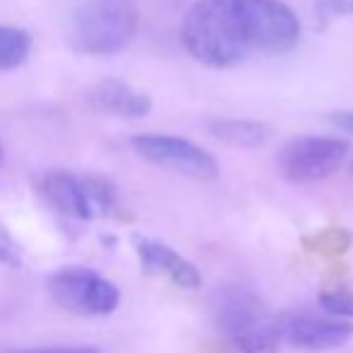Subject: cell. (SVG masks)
Returning <instances> with one entry per match:
<instances>
[{
	"label": "cell",
	"instance_id": "obj_1",
	"mask_svg": "<svg viewBox=\"0 0 353 353\" xmlns=\"http://www.w3.org/2000/svg\"><path fill=\"white\" fill-rule=\"evenodd\" d=\"M184 49L208 68H232L250 56L237 0H199L182 22Z\"/></svg>",
	"mask_w": 353,
	"mask_h": 353
},
{
	"label": "cell",
	"instance_id": "obj_2",
	"mask_svg": "<svg viewBox=\"0 0 353 353\" xmlns=\"http://www.w3.org/2000/svg\"><path fill=\"white\" fill-rule=\"evenodd\" d=\"M216 329L237 353H276L281 343L279 317L264 300L242 285H223L213 293Z\"/></svg>",
	"mask_w": 353,
	"mask_h": 353
},
{
	"label": "cell",
	"instance_id": "obj_3",
	"mask_svg": "<svg viewBox=\"0 0 353 353\" xmlns=\"http://www.w3.org/2000/svg\"><path fill=\"white\" fill-rule=\"evenodd\" d=\"M136 32L138 8L133 0H80L70 20L73 49L88 56L119 54Z\"/></svg>",
	"mask_w": 353,
	"mask_h": 353
},
{
	"label": "cell",
	"instance_id": "obj_4",
	"mask_svg": "<svg viewBox=\"0 0 353 353\" xmlns=\"http://www.w3.org/2000/svg\"><path fill=\"white\" fill-rule=\"evenodd\" d=\"M46 206L73 221H92L107 216L117 203V192L109 179L97 174L78 176L70 172H49L39 182Z\"/></svg>",
	"mask_w": 353,
	"mask_h": 353
},
{
	"label": "cell",
	"instance_id": "obj_5",
	"mask_svg": "<svg viewBox=\"0 0 353 353\" xmlns=\"http://www.w3.org/2000/svg\"><path fill=\"white\" fill-rule=\"evenodd\" d=\"M348 150V141L336 136H300L293 138L279 152V172L290 184H314L332 176L343 165Z\"/></svg>",
	"mask_w": 353,
	"mask_h": 353
},
{
	"label": "cell",
	"instance_id": "obj_6",
	"mask_svg": "<svg viewBox=\"0 0 353 353\" xmlns=\"http://www.w3.org/2000/svg\"><path fill=\"white\" fill-rule=\"evenodd\" d=\"M49 293L65 312L104 317L119 307L121 293L109 279L85 266H65L49 279Z\"/></svg>",
	"mask_w": 353,
	"mask_h": 353
},
{
	"label": "cell",
	"instance_id": "obj_7",
	"mask_svg": "<svg viewBox=\"0 0 353 353\" xmlns=\"http://www.w3.org/2000/svg\"><path fill=\"white\" fill-rule=\"evenodd\" d=\"M250 49L264 54H285L300 39V22L281 0H237Z\"/></svg>",
	"mask_w": 353,
	"mask_h": 353
},
{
	"label": "cell",
	"instance_id": "obj_8",
	"mask_svg": "<svg viewBox=\"0 0 353 353\" xmlns=\"http://www.w3.org/2000/svg\"><path fill=\"white\" fill-rule=\"evenodd\" d=\"M131 145L143 160L162 167V170L176 172V174L194 176V179H216L221 172L216 157L187 138L143 133V136L131 138Z\"/></svg>",
	"mask_w": 353,
	"mask_h": 353
},
{
	"label": "cell",
	"instance_id": "obj_9",
	"mask_svg": "<svg viewBox=\"0 0 353 353\" xmlns=\"http://www.w3.org/2000/svg\"><path fill=\"white\" fill-rule=\"evenodd\" d=\"M281 341L305 351H332L351 341L353 324L348 319L332 317L327 312L312 310H293L279 317Z\"/></svg>",
	"mask_w": 353,
	"mask_h": 353
},
{
	"label": "cell",
	"instance_id": "obj_10",
	"mask_svg": "<svg viewBox=\"0 0 353 353\" xmlns=\"http://www.w3.org/2000/svg\"><path fill=\"white\" fill-rule=\"evenodd\" d=\"M133 247H136L138 261H141L145 274L162 276L184 290H196L201 285V274L196 266L165 242L150 240V237H136Z\"/></svg>",
	"mask_w": 353,
	"mask_h": 353
},
{
	"label": "cell",
	"instance_id": "obj_11",
	"mask_svg": "<svg viewBox=\"0 0 353 353\" xmlns=\"http://www.w3.org/2000/svg\"><path fill=\"white\" fill-rule=\"evenodd\" d=\"M90 99H92L94 109L121 119H143L152 109V102L145 92L131 88L128 83H121V80H104V83H99L92 90Z\"/></svg>",
	"mask_w": 353,
	"mask_h": 353
},
{
	"label": "cell",
	"instance_id": "obj_12",
	"mask_svg": "<svg viewBox=\"0 0 353 353\" xmlns=\"http://www.w3.org/2000/svg\"><path fill=\"white\" fill-rule=\"evenodd\" d=\"M269 126L250 119H218L211 123V136L232 148H259L269 141Z\"/></svg>",
	"mask_w": 353,
	"mask_h": 353
},
{
	"label": "cell",
	"instance_id": "obj_13",
	"mask_svg": "<svg viewBox=\"0 0 353 353\" xmlns=\"http://www.w3.org/2000/svg\"><path fill=\"white\" fill-rule=\"evenodd\" d=\"M32 37L17 27H0V70H15L30 59Z\"/></svg>",
	"mask_w": 353,
	"mask_h": 353
},
{
	"label": "cell",
	"instance_id": "obj_14",
	"mask_svg": "<svg viewBox=\"0 0 353 353\" xmlns=\"http://www.w3.org/2000/svg\"><path fill=\"white\" fill-rule=\"evenodd\" d=\"M319 307L322 312L332 314L339 319H351L353 317V293L346 288H329L319 293Z\"/></svg>",
	"mask_w": 353,
	"mask_h": 353
},
{
	"label": "cell",
	"instance_id": "obj_15",
	"mask_svg": "<svg viewBox=\"0 0 353 353\" xmlns=\"http://www.w3.org/2000/svg\"><path fill=\"white\" fill-rule=\"evenodd\" d=\"M348 245H351V237L343 230H324L314 235V245H310V250L322 252V254H341Z\"/></svg>",
	"mask_w": 353,
	"mask_h": 353
},
{
	"label": "cell",
	"instance_id": "obj_16",
	"mask_svg": "<svg viewBox=\"0 0 353 353\" xmlns=\"http://www.w3.org/2000/svg\"><path fill=\"white\" fill-rule=\"evenodd\" d=\"M0 264L20 266V247L3 225H0Z\"/></svg>",
	"mask_w": 353,
	"mask_h": 353
},
{
	"label": "cell",
	"instance_id": "obj_17",
	"mask_svg": "<svg viewBox=\"0 0 353 353\" xmlns=\"http://www.w3.org/2000/svg\"><path fill=\"white\" fill-rule=\"evenodd\" d=\"M317 10L324 17L334 15H351L353 12V0H317Z\"/></svg>",
	"mask_w": 353,
	"mask_h": 353
},
{
	"label": "cell",
	"instance_id": "obj_18",
	"mask_svg": "<svg viewBox=\"0 0 353 353\" xmlns=\"http://www.w3.org/2000/svg\"><path fill=\"white\" fill-rule=\"evenodd\" d=\"M8 353H99L92 346H49V348H30V351H8Z\"/></svg>",
	"mask_w": 353,
	"mask_h": 353
},
{
	"label": "cell",
	"instance_id": "obj_19",
	"mask_svg": "<svg viewBox=\"0 0 353 353\" xmlns=\"http://www.w3.org/2000/svg\"><path fill=\"white\" fill-rule=\"evenodd\" d=\"M329 121L334 123L336 128L346 133H353V109H339V112L329 114Z\"/></svg>",
	"mask_w": 353,
	"mask_h": 353
},
{
	"label": "cell",
	"instance_id": "obj_20",
	"mask_svg": "<svg viewBox=\"0 0 353 353\" xmlns=\"http://www.w3.org/2000/svg\"><path fill=\"white\" fill-rule=\"evenodd\" d=\"M0 162H3V145H0Z\"/></svg>",
	"mask_w": 353,
	"mask_h": 353
}]
</instances>
